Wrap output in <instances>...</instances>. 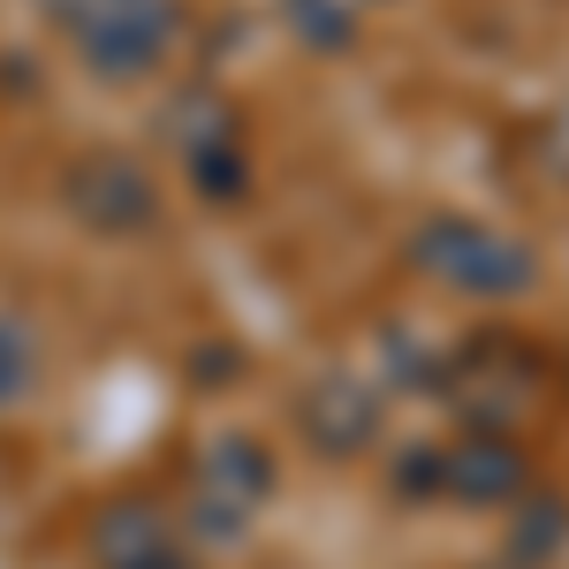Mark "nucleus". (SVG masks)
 I'll return each instance as SVG.
<instances>
[{"label":"nucleus","mask_w":569,"mask_h":569,"mask_svg":"<svg viewBox=\"0 0 569 569\" xmlns=\"http://www.w3.org/2000/svg\"><path fill=\"white\" fill-rule=\"evenodd\" d=\"M99 562L107 569H168V531L152 525V509H114L99 525Z\"/></svg>","instance_id":"obj_1"}]
</instances>
